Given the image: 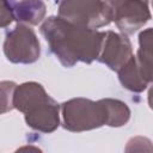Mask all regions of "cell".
<instances>
[{"instance_id": "7a4b0ae2", "label": "cell", "mask_w": 153, "mask_h": 153, "mask_svg": "<svg viewBox=\"0 0 153 153\" xmlns=\"http://www.w3.org/2000/svg\"><path fill=\"white\" fill-rule=\"evenodd\" d=\"M13 109L24 114L26 124L41 133H51L60 126V105L35 81L17 85Z\"/></svg>"}, {"instance_id": "6da1fadb", "label": "cell", "mask_w": 153, "mask_h": 153, "mask_svg": "<svg viewBox=\"0 0 153 153\" xmlns=\"http://www.w3.org/2000/svg\"><path fill=\"white\" fill-rule=\"evenodd\" d=\"M41 33L53 54L65 67L76 62L91 63L98 59L104 31L72 24L59 16L47 18L41 25Z\"/></svg>"}, {"instance_id": "ba28073f", "label": "cell", "mask_w": 153, "mask_h": 153, "mask_svg": "<svg viewBox=\"0 0 153 153\" xmlns=\"http://www.w3.org/2000/svg\"><path fill=\"white\" fill-rule=\"evenodd\" d=\"M117 73L122 86L131 92H142L152 82L139 67L134 55L117 71Z\"/></svg>"}, {"instance_id": "7c38bea8", "label": "cell", "mask_w": 153, "mask_h": 153, "mask_svg": "<svg viewBox=\"0 0 153 153\" xmlns=\"http://www.w3.org/2000/svg\"><path fill=\"white\" fill-rule=\"evenodd\" d=\"M17 84L14 81H0V114L13 109V93Z\"/></svg>"}, {"instance_id": "8fae6325", "label": "cell", "mask_w": 153, "mask_h": 153, "mask_svg": "<svg viewBox=\"0 0 153 153\" xmlns=\"http://www.w3.org/2000/svg\"><path fill=\"white\" fill-rule=\"evenodd\" d=\"M103 103L106 112V126L122 127L129 121L130 110L124 102L112 98H104Z\"/></svg>"}, {"instance_id": "30bf717a", "label": "cell", "mask_w": 153, "mask_h": 153, "mask_svg": "<svg viewBox=\"0 0 153 153\" xmlns=\"http://www.w3.org/2000/svg\"><path fill=\"white\" fill-rule=\"evenodd\" d=\"M143 74L152 81V29L143 30L139 36V50L135 56Z\"/></svg>"}, {"instance_id": "5bb4252c", "label": "cell", "mask_w": 153, "mask_h": 153, "mask_svg": "<svg viewBox=\"0 0 153 153\" xmlns=\"http://www.w3.org/2000/svg\"><path fill=\"white\" fill-rule=\"evenodd\" d=\"M20 149H27V147H23V148H20ZM29 149H35V151H39L38 148H31V147H29Z\"/></svg>"}, {"instance_id": "5b68a950", "label": "cell", "mask_w": 153, "mask_h": 153, "mask_svg": "<svg viewBox=\"0 0 153 153\" xmlns=\"http://www.w3.org/2000/svg\"><path fill=\"white\" fill-rule=\"evenodd\" d=\"M59 17L93 30L110 24L103 0H60Z\"/></svg>"}, {"instance_id": "8992f818", "label": "cell", "mask_w": 153, "mask_h": 153, "mask_svg": "<svg viewBox=\"0 0 153 153\" xmlns=\"http://www.w3.org/2000/svg\"><path fill=\"white\" fill-rule=\"evenodd\" d=\"M4 53L13 63H33L39 59L41 47L35 31L25 24L18 25L7 32L4 42Z\"/></svg>"}, {"instance_id": "277c9868", "label": "cell", "mask_w": 153, "mask_h": 153, "mask_svg": "<svg viewBox=\"0 0 153 153\" xmlns=\"http://www.w3.org/2000/svg\"><path fill=\"white\" fill-rule=\"evenodd\" d=\"M108 18L124 35H131L151 19L149 0H103Z\"/></svg>"}, {"instance_id": "3957f363", "label": "cell", "mask_w": 153, "mask_h": 153, "mask_svg": "<svg viewBox=\"0 0 153 153\" xmlns=\"http://www.w3.org/2000/svg\"><path fill=\"white\" fill-rule=\"evenodd\" d=\"M63 128L69 131H86L106 126L103 99L93 102L87 98H73L61 104Z\"/></svg>"}, {"instance_id": "9c48e42d", "label": "cell", "mask_w": 153, "mask_h": 153, "mask_svg": "<svg viewBox=\"0 0 153 153\" xmlns=\"http://www.w3.org/2000/svg\"><path fill=\"white\" fill-rule=\"evenodd\" d=\"M14 19L25 25H37L45 16V5L42 0H22L13 7Z\"/></svg>"}, {"instance_id": "52a82bcc", "label": "cell", "mask_w": 153, "mask_h": 153, "mask_svg": "<svg viewBox=\"0 0 153 153\" xmlns=\"http://www.w3.org/2000/svg\"><path fill=\"white\" fill-rule=\"evenodd\" d=\"M133 56V47L124 33L105 31L98 60L112 71H118Z\"/></svg>"}, {"instance_id": "4fadbf2b", "label": "cell", "mask_w": 153, "mask_h": 153, "mask_svg": "<svg viewBox=\"0 0 153 153\" xmlns=\"http://www.w3.org/2000/svg\"><path fill=\"white\" fill-rule=\"evenodd\" d=\"M14 19L13 7L7 0H0V27L10 25Z\"/></svg>"}]
</instances>
